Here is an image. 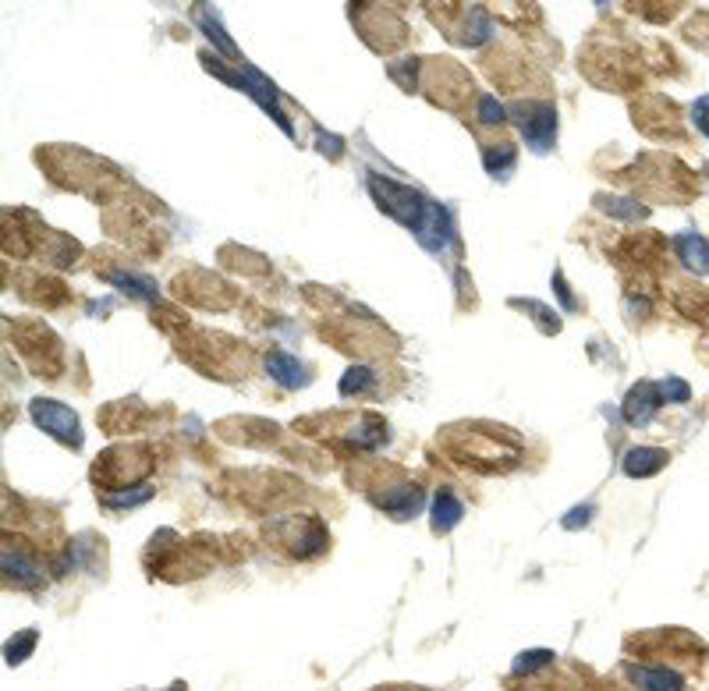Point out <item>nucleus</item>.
Segmentation results:
<instances>
[{"label": "nucleus", "mask_w": 709, "mask_h": 691, "mask_svg": "<svg viewBox=\"0 0 709 691\" xmlns=\"http://www.w3.org/2000/svg\"><path fill=\"white\" fill-rule=\"evenodd\" d=\"M469 437H451V454L472 468L497 472L511 468L518 461V443L511 437H480V426L465 429Z\"/></svg>", "instance_id": "nucleus-1"}, {"label": "nucleus", "mask_w": 709, "mask_h": 691, "mask_svg": "<svg viewBox=\"0 0 709 691\" xmlns=\"http://www.w3.org/2000/svg\"><path fill=\"white\" fill-rule=\"evenodd\" d=\"M270 532V529H267ZM270 540L288 550L291 557H316L327 550V529L319 518H291V521H273Z\"/></svg>", "instance_id": "nucleus-2"}, {"label": "nucleus", "mask_w": 709, "mask_h": 691, "mask_svg": "<svg viewBox=\"0 0 709 691\" xmlns=\"http://www.w3.org/2000/svg\"><path fill=\"white\" fill-rule=\"evenodd\" d=\"M14 341H19L22 355L33 362V369L40 376H57L60 373V344H57V337L43 327V322L22 319L19 330H14Z\"/></svg>", "instance_id": "nucleus-3"}, {"label": "nucleus", "mask_w": 709, "mask_h": 691, "mask_svg": "<svg viewBox=\"0 0 709 691\" xmlns=\"http://www.w3.org/2000/svg\"><path fill=\"white\" fill-rule=\"evenodd\" d=\"M515 117H518V128L532 149H539V152L550 149L553 135H558V114H553L550 103H532V100L515 103Z\"/></svg>", "instance_id": "nucleus-4"}, {"label": "nucleus", "mask_w": 709, "mask_h": 691, "mask_svg": "<svg viewBox=\"0 0 709 691\" xmlns=\"http://www.w3.org/2000/svg\"><path fill=\"white\" fill-rule=\"evenodd\" d=\"M33 419L40 429H46L54 440L68 443V448H79L82 443V429H79V419H75V411L57 405V401H33Z\"/></svg>", "instance_id": "nucleus-5"}, {"label": "nucleus", "mask_w": 709, "mask_h": 691, "mask_svg": "<svg viewBox=\"0 0 709 691\" xmlns=\"http://www.w3.org/2000/svg\"><path fill=\"white\" fill-rule=\"evenodd\" d=\"M631 681L642 691H685V678L674 667H650V664H628Z\"/></svg>", "instance_id": "nucleus-6"}, {"label": "nucleus", "mask_w": 709, "mask_h": 691, "mask_svg": "<svg viewBox=\"0 0 709 691\" xmlns=\"http://www.w3.org/2000/svg\"><path fill=\"white\" fill-rule=\"evenodd\" d=\"M4 578L14 581V586H36V581L43 578L40 575V564L33 557V550H4Z\"/></svg>", "instance_id": "nucleus-7"}, {"label": "nucleus", "mask_w": 709, "mask_h": 691, "mask_svg": "<svg viewBox=\"0 0 709 691\" xmlns=\"http://www.w3.org/2000/svg\"><path fill=\"white\" fill-rule=\"evenodd\" d=\"M660 387H650V383H642V387H635L628 394V401H624V419L631 426H645L653 419V411L660 408Z\"/></svg>", "instance_id": "nucleus-8"}, {"label": "nucleus", "mask_w": 709, "mask_h": 691, "mask_svg": "<svg viewBox=\"0 0 709 691\" xmlns=\"http://www.w3.org/2000/svg\"><path fill=\"white\" fill-rule=\"evenodd\" d=\"M677 256H682V263L696 273H709V245L699 238V235H685L677 241Z\"/></svg>", "instance_id": "nucleus-9"}, {"label": "nucleus", "mask_w": 709, "mask_h": 691, "mask_svg": "<svg viewBox=\"0 0 709 691\" xmlns=\"http://www.w3.org/2000/svg\"><path fill=\"white\" fill-rule=\"evenodd\" d=\"M667 465V454L664 451H653V448H639L624 457V472L628 475H653Z\"/></svg>", "instance_id": "nucleus-10"}, {"label": "nucleus", "mask_w": 709, "mask_h": 691, "mask_svg": "<svg viewBox=\"0 0 709 691\" xmlns=\"http://www.w3.org/2000/svg\"><path fill=\"white\" fill-rule=\"evenodd\" d=\"M267 369H270V376L273 380H281L284 387H302V365L295 359H288L284 351H270L267 355Z\"/></svg>", "instance_id": "nucleus-11"}, {"label": "nucleus", "mask_w": 709, "mask_h": 691, "mask_svg": "<svg viewBox=\"0 0 709 691\" xmlns=\"http://www.w3.org/2000/svg\"><path fill=\"white\" fill-rule=\"evenodd\" d=\"M461 514H465V507H461V500L454 494H440L434 500V521H437V532H447V529H454Z\"/></svg>", "instance_id": "nucleus-12"}, {"label": "nucleus", "mask_w": 709, "mask_h": 691, "mask_svg": "<svg viewBox=\"0 0 709 691\" xmlns=\"http://www.w3.org/2000/svg\"><path fill=\"white\" fill-rule=\"evenodd\" d=\"M550 664H558V656L547 653V649H536V653H521L515 659V673H536V670H543Z\"/></svg>", "instance_id": "nucleus-13"}, {"label": "nucleus", "mask_w": 709, "mask_h": 691, "mask_svg": "<svg viewBox=\"0 0 709 691\" xmlns=\"http://www.w3.org/2000/svg\"><path fill=\"white\" fill-rule=\"evenodd\" d=\"M33 645H36V632H22V635H19V642L11 638V642H8V649H4L8 664H11V667H19L22 659H25L29 653H33Z\"/></svg>", "instance_id": "nucleus-14"}, {"label": "nucleus", "mask_w": 709, "mask_h": 691, "mask_svg": "<svg viewBox=\"0 0 709 691\" xmlns=\"http://www.w3.org/2000/svg\"><path fill=\"white\" fill-rule=\"evenodd\" d=\"M365 390H373V373L369 369H351V373L345 376V383H341V394L348 397V394H365Z\"/></svg>", "instance_id": "nucleus-15"}, {"label": "nucleus", "mask_w": 709, "mask_h": 691, "mask_svg": "<svg viewBox=\"0 0 709 691\" xmlns=\"http://www.w3.org/2000/svg\"><path fill=\"white\" fill-rule=\"evenodd\" d=\"M480 114H483V125H504V106L497 103V97H483L480 100Z\"/></svg>", "instance_id": "nucleus-16"}, {"label": "nucleus", "mask_w": 709, "mask_h": 691, "mask_svg": "<svg viewBox=\"0 0 709 691\" xmlns=\"http://www.w3.org/2000/svg\"><path fill=\"white\" fill-rule=\"evenodd\" d=\"M696 125L709 135V97H702V100L696 103Z\"/></svg>", "instance_id": "nucleus-17"}, {"label": "nucleus", "mask_w": 709, "mask_h": 691, "mask_svg": "<svg viewBox=\"0 0 709 691\" xmlns=\"http://www.w3.org/2000/svg\"><path fill=\"white\" fill-rule=\"evenodd\" d=\"M373 691H423V688H373Z\"/></svg>", "instance_id": "nucleus-18"}, {"label": "nucleus", "mask_w": 709, "mask_h": 691, "mask_svg": "<svg viewBox=\"0 0 709 691\" xmlns=\"http://www.w3.org/2000/svg\"><path fill=\"white\" fill-rule=\"evenodd\" d=\"M175 691H181V688H175Z\"/></svg>", "instance_id": "nucleus-19"}]
</instances>
